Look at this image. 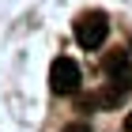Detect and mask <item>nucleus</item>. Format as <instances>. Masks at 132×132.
Here are the masks:
<instances>
[{"label": "nucleus", "mask_w": 132, "mask_h": 132, "mask_svg": "<svg viewBox=\"0 0 132 132\" xmlns=\"http://www.w3.org/2000/svg\"><path fill=\"white\" fill-rule=\"evenodd\" d=\"M72 30H76V42H79L83 49H98L102 42H106V34H110V19L102 11H83Z\"/></svg>", "instance_id": "nucleus-1"}, {"label": "nucleus", "mask_w": 132, "mask_h": 132, "mask_svg": "<svg viewBox=\"0 0 132 132\" xmlns=\"http://www.w3.org/2000/svg\"><path fill=\"white\" fill-rule=\"evenodd\" d=\"M64 132H91V125H68Z\"/></svg>", "instance_id": "nucleus-4"}, {"label": "nucleus", "mask_w": 132, "mask_h": 132, "mask_svg": "<svg viewBox=\"0 0 132 132\" xmlns=\"http://www.w3.org/2000/svg\"><path fill=\"white\" fill-rule=\"evenodd\" d=\"M49 87L57 94H76L79 91V64L72 57H57L53 68H49Z\"/></svg>", "instance_id": "nucleus-2"}, {"label": "nucleus", "mask_w": 132, "mask_h": 132, "mask_svg": "<svg viewBox=\"0 0 132 132\" xmlns=\"http://www.w3.org/2000/svg\"><path fill=\"white\" fill-rule=\"evenodd\" d=\"M102 72L110 76V87H117V91L128 94L132 91V68H128V53L125 49H113L102 57Z\"/></svg>", "instance_id": "nucleus-3"}, {"label": "nucleus", "mask_w": 132, "mask_h": 132, "mask_svg": "<svg viewBox=\"0 0 132 132\" xmlns=\"http://www.w3.org/2000/svg\"><path fill=\"white\" fill-rule=\"evenodd\" d=\"M125 132H132V113H128V117H125Z\"/></svg>", "instance_id": "nucleus-5"}]
</instances>
